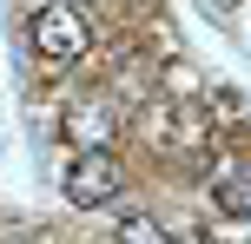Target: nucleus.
I'll use <instances>...</instances> for the list:
<instances>
[{"label": "nucleus", "instance_id": "2", "mask_svg": "<svg viewBox=\"0 0 251 244\" xmlns=\"http://www.w3.org/2000/svg\"><path fill=\"white\" fill-rule=\"evenodd\" d=\"M119 192H126V165H119V152H106V145H86V152H73V165H66V198H73L79 211L113 205Z\"/></svg>", "mask_w": 251, "mask_h": 244}, {"label": "nucleus", "instance_id": "5", "mask_svg": "<svg viewBox=\"0 0 251 244\" xmlns=\"http://www.w3.org/2000/svg\"><path fill=\"white\" fill-rule=\"evenodd\" d=\"M212 244H238V231H212Z\"/></svg>", "mask_w": 251, "mask_h": 244}, {"label": "nucleus", "instance_id": "6", "mask_svg": "<svg viewBox=\"0 0 251 244\" xmlns=\"http://www.w3.org/2000/svg\"><path fill=\"white\" fill-rule=\"evenodd\" d=\"M0 244H20V238H13V231H0Z\"/></svg>", "mask_w": 251, "mask_h": 244}, {"label": "nucleus", "instance_id": "3", "mask_svg": "<svg viewBox=\"0 0 251 244\" xmlns=\"http://www.w3.org/2000/svg\"><path fill=\"white\" fill-rule=\"evenodd\" d=\"M212 205L225 211L231 224L251 218V165H245V158H218V165H212Z\"/></svg>", "mask_w": 251, "mask_h": 244}, {"label": "nucleus", "instance_id": "1", "mask_svg": "<svg viewBox=\"0 0 251 244\" xmlns=\"http://www.w3.org/2000/svg\"><path fill=\"white\" fill-rule=\"evenodd\" d=\"M26 40H33L40 60L66 66V60H79V53L93 46V13L79 7V0H47V7L26 20Z\"/></svg>", "mask_w": 251, "mask_h": 244}, {"label": "nucleus", "instance_id": "4", "mask_svg": "<svg viewBox=\"0 0 251 244\" xmlns=\"http://www.w3.org/2000/svg\"><path fill=\"white\" fill-rule=\"evenodd\" d=\"M119 244H185V238H172L152 211H126V224H119Z\"/></svg>", "mask_w": 251, "mask_h": 244}]
</instances>
